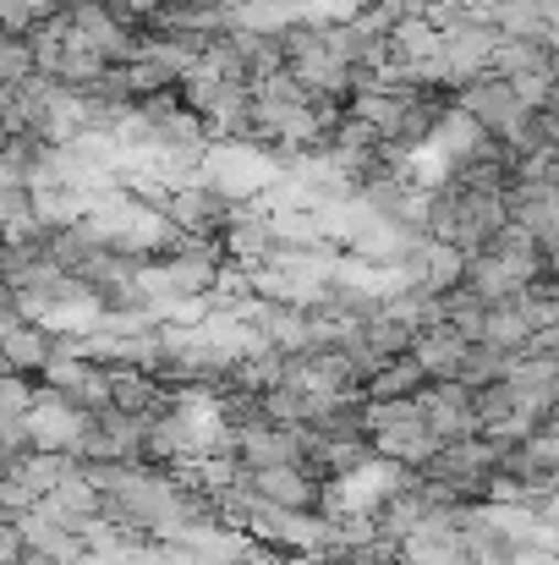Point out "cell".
<instances>
[{
  "label": "cell",
  "instance_id": "6da1fadb",
  "mask_svg": "<svg viewBox=\"0 0 559 565\" xmlns=\"http://www.w3.org/2000/svg\"><path fill=\"white\" fill-rule=\"evenodd\" d=\"M368 445L378 461H395V467L417 472L433 450V434H428L417 401L400 395V401H368Z\"/></svg>",
  "mask_w": 559,
  "mask_h": 565
},
{
  "label": "cell",
  "instance_id": "7a4b0ae2",
  "mask_svg": "<svg viewBox=\"0 0 559 565\" xmlns=\"http://www.w3.org/2000/svg\"><path fill=\"white\" fill-rule=\"evenodd\" d=\"M450 99H455V110H461V116H472L488 138H505V132L522 121V110H533V105H522V99H516V88H510L505 77H494V72H483V77L461 83Z\"/></svg>",
  "mask_w": 559,
  "mask_h": 565
},
{
  "label": "cell",
  "instance_id": "3957f363",
  "mask_svg": "<svg viewBox=\"0 0 559 565\" xmlns=\"http://www.w3.org/2000/svg\"><path fill=\"white\" fill-rule=\"evenodd\" d=\"M411 401H417V412H422V423H428L433 445H444V439H461V434H477L472 384H461V379H428V384H422Z\"/></svg>",
  "mask_w": 559,
  "mask_h": 565
},
{
  "label": "cell",
  "instance_id": "277c9868",
  "mask_svg": "<svg viewBox=\"0 0 559 565\" xmlns=\"http://www.w3.org/2000/svg\"><path fill=\"white\" fill-rule=\"evenodd\" d=\"M33 77V50L22 33H0V94H11L17 83Z\"/></svg>",
  "mask_w": 559,
  "mask_h": 565
}]
</instances>
